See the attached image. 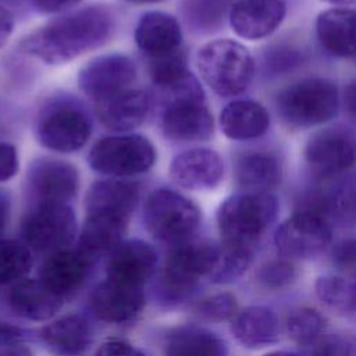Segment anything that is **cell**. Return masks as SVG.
I'll return each mask as SVG.
<instances>
[{"mask_svg": "<svg viewBox=\"0 0 356 356\" xmlns=\"http://www.w3.org/2000/svg\"><path fill=\"white\" fill-rule=\"evenodd\" d=\"M115 32V14L106 4H89L65 13L32 31L18 50L49 65L65 64L103 46Z\"/></svg>", "mask_w": 356, "mask_h": 356, "instance_id": "cell-1", "label": "cell"}, {"mask_svg": "<svg viewBox=\"0 0 356 356\" xmlns=\"http://www.w3.org/2000/svg\"><path fill=\"white\" fill-rule=\"evenodd\" d=\"M161 93L165 96L160 113V129L164 138L177 143L211 138L214 118L207 107L204 90L193 74Z\"/></svg>", "mask_w": 356, "mask_h": 356, "instance_id": "cell-2", "label": "cell"}, {"mask_svg": "<svg viewBox=\"0 0 356 356\" xmlns=\"http://www.w3.org/2000/svg\"><path fill=\"white\" fill-rule=\"evenodd\" d=\"M277 213L278 200L271 192L243 191L227 197L217 210L220 243L254 250Z\"/></svg>", "mask_w": 356, "mask_h": 356, "instance_id": "cell-3", "label": "cell"}, {"mask_svg": "<svg viewBox=\"0 0 356 356\" xmlns=\"http://www.w3.org/2000/svg\"><path fill=\"white\" fill-rule=\"evenodd\" d=\"M196 67L203 82L221 97L241 95L254 76L253 56L234 39L204 43L196 54Z\"/></svg>", "mask_w": 356, "mask_h": 356, "instance_id": "cell-4", "label": "cell"}, {"mask_svg": "<svg viewBox=\"0 0 356 356\" xmlns=\"http://www.w3.org/2000/svg\"><path fill=\"white\" fill-rule=\"evenodd\" d=\"M217 253L218 243L193 238L172 246L157 282L159 300L175 305L188 299L197 288L200 278L210 275Z\"/></svg>", "mask_w": 356, "mask_h": 356, "instance_id": "cell-5", "label": "cell"}, {"mask_svg": "<svg viewBox=\"0 0 356 356\" xmlns=\"http://www.w3.org/2000/svg\"><path fill=\"white\" fill-rule=\"evenodd\" d=\"M275 108L288 127H317L331 121L338 114V88L335 82L327 78H303L277 95Z\"/></svg>", "mask_w": 356, "mask_h": 356, "instance_id": "cell-6", "label": "cell"}, {"mask_svg": "<svg viewBox=\"0 0 356 356\" xmlns=\"http://www.w3.org/2000/svg\"><path fill=\"white\" fill-rule=\"evenodd\" d=\"M35 135L44 149L74 153L89 140L92 120L76 99L57 96L40 107L35 121Z\"/></svg>", "mask_w": 356, "mask_h": 356, "instance_id": "cell-7", "label": "cell"}, {"mask_svg": "<svg viewBox=\"0 0 356 356\" xmlns=\"http://www.w3.org/2000/svg\"><path fill=\"white\" fill-rule=\"evenodd\" d=\"M143 221L153 238L175 246L192 239L200 224V209L181 192L159 188L145 203Z\"/></svg>", "mask_w": 356, "mask_h": 356, "instance_id": "cell-8", "label": "cell"}, {"mask_svg": "<svg viewBox=\"0 0 356 356\" xmlns=\"http://www.w3.org/2000/svg\"><path fill=\"white\" fill-rule=\"evenodd\" d=\"M157 160L154 145L139 134H115L97 139L89 150L90 168L108 178L140 175L152 170Z\"/></svg>", "mask_w": 356, "mask_h": 356, "instance_id": "cell-9", "label": "cell"}, {"mask_svg": "<svg viewBox=\"0 0 356 356\" xmlns=\"http://www.w3.org/2000/svg\"><path fill=\"white\" fill-rule=\"evenodd\" d=\"M76 231V217L70 203H33L21 222L24 243L47 254L68 249Z\"/></svg>", "mask_w": 356, "mask_h": 356, "instance_id": "cell-10", "label": "cell"}, {"mask_svg": "<svg viewBox=\"0 0 356 356\" xmlns=\"http://www.w3.org/2000/svg\"><path fill=\"white\" fill-rule=\"evenodd\" d=\"M331 239L327 216L309 209H300L282 221L274 235L277 250L288 260L310 259L321 253Z\"/></svg>", "mask_w": 356, "mask_h": 356, "instance_id": "cell-11", "label": "cell"}, {"mask_svg": "<svg viewBox=\"0 0 356 356\" xmlns=\"http://www.w3.org/2000/svg\"><path fill=\"white\" fill-rule=\"evenodd\" d=\"M303 156L316 177H338L356 165V136L341 127L320 129L307 140Z\"/></svg>", "mask_w": 356, "mask_h": 356, "instance_id": "cell-12", "label": "cell"}, {"mask_svg": "<svg viewBox=\"0 0 356 356\" xmlns=\"http://www.w3.org/2000/svg\"><path fill=\"white\" fill-rule=\"evenodd\" d=\"M26 188L33 203H68L78 193L79 171L65 160L40 156L28 167Z\"/></svg>", "mask_w": 356, "mask_h": 356, "instance_id": "cell-13", "label": "cell"}, {"mask_svg": "<svg viewBox=\"0 0 356 356\" xmlns=\"http://www.w3.org/2000/svg\"><path fill=\"white\" fill-rule=\"evenodd\" d=\"M136 78L135 61L121 53L102 54L86 63L78 74V86L95 103L131 88Z\"/></svg>", "mask_w": 356, "mask_h": 356, "instance_id": "cell-14", "label": "cell"}, {"mask_svg": "<svg viewBox=\"0 0 356 356\" xmlns=\"http://www.w3.org/2000/svg\"><path fill=\"white\" fill-rule=\"evenodd\" d=\"M170 178L188 191H210L224 178L221 156L209 147H192L171 159Z\"/></svg>", "mask_w": 356, "mask_h": 356, "instance_id": "cell-15", "label": "cell"}, {"mask_svg": "<svg viewBox=\"0 0 356 356\" xmlns=\"http://www.w3.org/2000/svg\"><path fill=\"white\" fill-rule=\"evenodd\" d=\"M286 14L284 0H235L228 22L234 33L245 40H260L273 35Z\"/></svg>", "mask_w": 356, "mask_h": 356, "instance_id": "cell-16", "label": "cell"}, {"mask_svg": "<svg viewBox=\"0 0 356 356\" xmlns=\"http://www.w3.org/2000/svg\"><path fill=\"white\" fill-rule=\"evenodd\" d=\"M90 310L106 323H125L134 320L143 309L145 292L135 286L113 278L102 281L90 295Z\"/></svg>", "mask_w": 356, "mask_h": 356, "instance_id": "cell-17", "label": "cell"}, {"mask_svg": "<svg viewBox=\"0 0 356 356\" xmlns=\"http://www.w3.org/2000/svg\"><path fill=\"white\" fill-rule=\"evenodd\" d=\"M150 108L149 95L138 88H128L96 102V115L108 131L128 134L142 125Z\"/></svg>", "mask_w": 356, "mask_h": 356, "instance_id": "cell-18", "label": "cell"}, {"mask_svg": "<svg viewBox=\"0 0 356 356\" xmlns=\"http://www.w3.org/2000/svg\"><path fill=\"white\" fill-rule=\"evenodd\" d=\"M156 266L157 253L150 243L142 239L122 241L108 254L107 277L143 288Z\"/></svg>", "mask_w": 356, "mask_h": 356, "instance_id": "cell-19", "label": "cell"}, {"mask_svg": "<svg viewBox=\"0 0 356 356\" xmlns=\"http://www.w3.org/2000/svg\"><path fill=\"white\" fill-rule=\"evenodd\" d=\"M134 38L147 58H157L181 49L182 28L174 15L152 10L139 18Z\"/></svg>", "mask_w": 356, "mask_h": 356, "instance_id": "cell-20", "label": "cell"}, {"mask_svg": "<svg viewBox=\"0 0 356 356\" xmlns=\"http://www.w3.org/2000/svg\"><path fill=\"white\" fill-rule=\"evenodd\" d=\"M92 259L82 250L63 249L49 254L42 266L40 281L63 299L76 292L86 281Z\"/></svg>", "mask_w": 356, "mask_h": 356, "instance_id": "cell-21", "label": "cell"}, {"mask_svg": "<svg viewBox=\"0 0 356 356\" xmlns=\"http://www.w3.org/2000/svg\"><path fill=\"white\" fill-rule=\"evenodd\" d=\"M140 195L138 182L124 178H106L93 182L85 196L86 213H104L131 217Z\"/></svg>", "mask_w": 356, "mask_h": 356, "instance_id": "cell-22", "label": "cell"}, {"mask_svg": "<svg viewBox=\"0 0 356 356\" xmlns=\"http://www.w3.org/2000/svg\"><path fill=\"white\" fill-rule=\"evenodd\" d=\"M316 33L327 53L341 58L356 56V10L332 7L321 11L316 19Z\"/></svg>", "mask_w": 356, "mask_h": 356, "instance_id": "cell-23", "label": "cell"}, {"mask_svg": "<svg viewBox=\"0 0 356 356\" xmlns=\"http://www.w3.org/2000/svg\"><path fill=\"white\" fill-rule=\"evenodd\" d=\"M40 338L57 356H81L92 346L93 327L82 314H67L44 325Z\"/></svg>", "mask_w": 356, "mask_h": 356, "instance_id": "cell-24", "label": "cell"}, {"mask_svg": "<svg viewBox=\"0 0 356 356\" xmlns=\"http://www.w3.org/2000/svg\"><path fill=\"white\" fill-rule=\"evenodd\" d=\"M218 124L228 139L243 142L261 138L268 131L270 115L259 102L238 99L221 110Z\"/></svg>", "mask_w": 356, "mask_h": 356, "instance_id": "cell-25", "label": "cell"}, {"mask_svg": "<svg viewBox=\"0 0 356 356\" xmlns=\"http://www.w3.org/2000/svg\"><path fill=\"white\" fill-rule=\"evenodd\" d=\"M128 218L104 213H86L79 235V250L92 260L97 256L111 253L122 242L128 227Z\"/></svg>", "mask_w": 356, "mask_h": 356, "instance_id": "cell-26", "label": "cell"}, {"mask_svg": "<svg viewBox=\"0 0 356 356\" xmlns=\"http://www.w3.org/2000/svg\"><path fill=\"white\" fill-rule=\"evenodd\" d=\"M63 298L49 289L40 280H22L8 295L11 309L28 320H47L63 306Z\"/></svg>", "mask_w": 356, "mask_h": 356, "instance_id": "cell-27", "label": "cell"}, {"mask_svg": "<svg viewBox=\"0 0 356 356\" xmlns=\"http://www.w3.org/2000/svg\"><path fill=\"white\" fill-rule=\"evenodd\" d=\"M232 335L246 348H263L278 339L280 324L275 313L266 306H249L235 314Z\"/></svg>", "mask_w": 356, "mask_h": 356, "instance_id": "cell-28", "label": "cell"}, {"mask_svg": "<svg viewBox=\"0 0 356 356\" xmlns=\"http://www.w3.org/2000/svg\"><path fill=\"white\" fill-rule=\"evenodd\" d=\"M236 184L245 192H271L282 178V167L275 156L266 152L246 153L235 164Z\"/></svg>", "mask_w": 356, "mask_h": 356, "instance_id": "cell-29", "label": "cell"}, {"mask_svg": "<svg viewBox=\"0 0 356 356\" xmlns=\"http://www.w3.org/2000/svg\"><path fill=\"white\" fill-rule=\"evenodd\" d=\"M165 356H227L225 342L199 325L174 328L165 341Z\"/></svg>", "mask_w": 356, "mask_h": 356, "instance_id": "cell-30", "label": "cell"}, {"mask_svg": "<svg viewBox=\"0 0 356 356\" xmlns=\"http://www.w3.org/2000/svg\"><path fill=\"white\" fill-rule=\"evenodd\" d=\"M316 293L325 306L338 314L356 320V270L318 277Z\"/></svg>", "mask_w": 356, "mask_h": 356, "instance_id": "cell-31", "label": "cell"}, {"mask_svg": "<svg viewBox=\"0 0 356 356\" xmlns=\"http://www.w3.org/2000/svg\"><path fill=\"white\" fill-rule=\"evenodd\" d=\"M235 0H184L181 14L186 26L196 33L218 31L229 17Z\"/></svg>", "mask_w": 356, "mask_h": 356, "instance_id": "cell-32", "label": "cell"}, {"mask_svg": "<svg viewBox=\"0 0 356 356\" xmlns=\"http://www.w3.org/2000/svg\"><path fill=\"white\" fill-rule=\"evenodd\" d=\"M147 60L149 76L161 92L177 86L192 74L188 67L186 51L182 49L163 57Z\"/></svg>", "mask_w": 356, "mask_h": 356, "instance_id": "cell-33", "label": "cell"}, {"mask_svg": "<svg viewBox=\"0 0 356 356\" xmlns=\"http://www.w3.org/2000/svg\"><path fill=\"white\" fill-rule=\"evenodd\" d=\"M31 267V249L24 242L0 239V284L22 281Z\"/></svg>", "mask_w": 356, "mask_h": 356, "instance_id": "cell-34", "label": "cell"}, {"mask_svg": "<svg viewBox=\"0 0 356 356\" xmlns=\"http://www.w3.org/2000/svg\"><path fill=\"white\" fill-rule=\"evenodd\" d=\"M285 325L293 342L310 346L324 335L325 320L316 309L298 307L288 314Z\"/></svg>", "mask_w": 356, "mask_h": 356, "instance_id": "cell-35", "label": "cell"}, {"mask_svg": "<svg viewBox=\"0 0 356 356\" xmlns=\"http://www.w3.org/2000/svg\"><path fill=\"white\" fill-rule=\"evenodd\" d=\"M253 253V249L218 243L217 259L209 278L217 284H225L239 278L252 263Z\"/></svg>", "mask_w": 356, "mask_h": 356, "instance_id": "cell-36", "label": "cell"}, {"mask_svg": "<svg viewBox=\"0 0 356 356\" xmlns=\"http://www.w3.org/2000/svg\"><path fill=\"white\" fill-rule=\"evenodd\" d=\"M196 312L206 320L224 321L235 317L238 313V303L234 295L221 292L200 300L196 306Z\"/></svg>", "mask_w": 356, "mask_h": 356, "instance_id": "cell-37", "label": "cell"}, {"mask_svg": "<svg viewBox=\"0 0 356 356\" xmlns=\"http://www.w3.org/2000/svg\"><path fill=\"white\" fill-rule=\"evenodd\" d=\"M296 277V268L288 259L271 260L257 271V281L267 289H281L289 285Z\"/></svg>", "mask_w": 356, "mask_h": 356, "instance_id": "cell-38", "label": "cell"}, {"mask_svg": "<svg viewBox=\"0 0 356 356\" xmlns=\"http://www.w3.org/2000/svg\"><path fill=\"white\" fill-rule=\"evenodd\" d=\"M306 356H349V343L339 337H321L317 342L309 346Z\"/></svg>", "mask_w": 356, "mask_h": 356, "instance_id": "cell-39", "label": "cell"}, {"mask_svg": "<svg viewBox=\"0 0 356 356\" xmlns=\"http://www.w3.org/2000/svg\"><path fill=\"white\" fill-rule=\"evenodd\" d=\"M332 263L341 273L356 270V239H345L332 250Z\"/></svg>", "mask_w": 356, "mask_h": 356, "instance_id": "cell-40", "label": "cell"}, {"mask_svg": "<svg viewBox=\"0 0 356 356\" xmlns=\"http://www.w3.org/2000/svg\"><path fill=\"white\" fill-rule=\"evenodd\" d=\"M19 159L17 147L6 140H0V182H7L17 175Z\"/></svg>", "mask_w": 356, "mask_h": 356, "instance_id": "cell-41", "label": "cell"}, {"mask_svg": "<svg viewBox=\"0 0 356 356\" xmlns=\"http://www.w3.org/2000/svg\"><path fill=\"white\" fill-rule=\"evenodd\" d=\"M95 356H146L140 349L135 348L134 345L120 341V339H111L104 343H102Z\"/></svg>", "mask_w": 356, "mask_h": 356, "instance_id": "cell-42", "label": "cell"}, {"mask_svg": "<svg viewBox=\"0 0 356 356\" xmlns=\"http://www.w3.org/2000/svg\"><path fill=\"white\" fill-rule=\"evenodd\" d=\"M82 0H31L33 7L44 14H58L68 11Z\"/></svg>", "mask_w": 356, "mask_h": 356, "instance_id": "cell-43", "label": "cell"}, {"mask_svg": "<svg viewBox=\"0 0 356 356\" xmlns=\"http://www.w3.org/2000/svg\"><path fill=\"white\" fill-rule=\"evenodd\" d=\"M14 29V15L0 4V49L8 42Z\"/></svg>", "mask_w": 356, "mask_h": 356, "instance_id": "cell-44", "label": "cell"}, {"mask_svg": "<svg viewBox=\"0 0 356 356\" xmlns=\"http://www.w3.org/2000/svg\"><path fill=\"white\" fill-rule=\"evenodd\" d=\"M298 61H299V56L292 50H286V51L274 53L270 60V64L273 65L274 71H281L284 68H291Z\"/></svg>", "mask_w": 356, "mask_h": 356, "instance_id": "cell-45", "label": "cell"}, {"mask_svg": "<svg viewBox=\"0 0 356 356\" xmlns=\"http://www.w3.org/2000/svg\"><path fill=\"white\" fill-rule=\"evenodd\" d=\"M24 338V331L15 325L0 321V345L19 342Z\"/></svg>", "mask_w": 356, "mask_h": 356, "instance_id": "cell-46", "label": "cell"}, {"mask_svg": "<svg viewBox=\"0 0 356 356\" xmlns=\"http://www.w3.org/2000/svg\"><path fill=\"white\" fill-rule=\"evenodd\" d=\"M0 356H33L31 349L19 342L0 345Z\"/></svg>", "mask_w": 356, "mask_h": 356, "instance_id": "cell-47", "label": "cell"}, {"mask_svg": "<svg viewBox=\"0 0 356 356\" xmlns=\"http://www.w3.org/2000/svg\"><path fill=\"white\" fill-rule=\"evenodd\" d=\"M343 100H345L346 110L356 118V79L350 81L346 85L345 93H343Z\"/></svg>", "mask_w": 356, "mask_h": 356, "instance_id": "cell-48", "label": "cell"}, {"mask_svg": "<svg viewBox=\"0 0 356 356\" xmlns=\"http://www.w3.org/2000/svg\"><path fill=\"white\" fill-rule=\"evenodd\" d=\"M8 214H10V202L8 197L0 191V234L4 229L7 220H8Z\"/></svg>", "mask_w": 356, "mask_h": 356, "instance_id": "cell-49", "label": "cell"}, {"mask_svg": "<svg viewBox=\"0 0 356 356\" xmlns=\"http://www.w3.org/2000/svg\"><path fill=\"white\" fill-rule=\"evenodd\" d=\"M321 1L334 7H349L356 4V0H321Z\"/></svg>", "mask_w": 356, "mask_h": 356, "instance_id": "cell-50", "label": "cell"}, {"mask_svg": "<svg viewBox=\"0 0 356 356\" xmlns=\"http://www.w3.org/2000/svg\"><path fill=\"white\" fill-rule=\"evenodd\" d=\"M264 356H299L296 353H291V352H285V350H277V352H270Z\"/></svg>", "mask_w": 356, "mask_h": 356, "instance_id": "cell-51", "label": "cell"}, {"mask_svg": "<svg viewBox=\"0 0 356 356\" xmlns=\"http://www.w3.org/2000/svg\"><path fill=\"white\" fill-rule=\"evenodd\" d=\"M125 1H129L134 4H150V3H159L163 0H125Z\"/></svg>", "mask_w": 356, "mask_h": 356, "instance_id": "cell-52", "label": "cell"}]
</instances>
